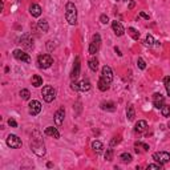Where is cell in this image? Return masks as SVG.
<instances>
[{
    "instance_id": "cell-23",
    "label": "cell",
    "mask_w": 170,
    "mask_h": 170,
    "mask_svg": "<svg viewBox=\"0 0 170 170\" xmlns=\"http://www.w3.org/2000/svg\"><path fill=\"white\" fill-rule=\"evenodd\" d=\"M126 117H128V120H129V121L134 120L135 112H134V106H133V105H129V106L126 108Z\"/></svg>"
},
{
    "instance_id": "cell-3",
    "label": "cell",
    "mask_w": 170,
    "mask_h": 170,
    "mask_svg": "<svg viewBox=\"0 0 170 170\" xmlns=\"http://www.w3.org/2000/svg\"><path fill=\"white\" fill-rule=\"evenodd\" d=\"M41 96L44 98L45 102H52L56 97V91L53 89V86H50V85H45L43 91H41Z\"/></svg>"
},
{
    "instance_id": "cell-13",
    "label": "cell",
    "mask_w": 170,
    "mask_h": 170,
    "mask_svg": "<svg viewBox=\"0 0 170 170\" xmlns=\"http://www.w3.org/2000/svg\"><path fill=\"white\" fill-rule=\"evenodd\" d=\"M20 44H21L25 49H32V48H33V39L29 35H23V37L20 39Z\"/></svg>"
},
{
    "instance_id": "cell-37",
    "label": "cell",
    "mask_w": 170,
    "mask_h": 170,
    "mask_svg": "<svg viewBox=\"0 0 170 170\" xmlns=\"http://www.w3.org/2000/svg\"><path fill=\"white\" fill-rule=\"evenodd\" d=\"M55 41H52V40H49L47 43V48H48V50H49V52H52V50L55 49V47H56V44H53Z\"/></svg>"
},
{
    "instance_id": "cell-17",
    "label": "cell",
    "mask_w": 170,
    "mask_h": 170,
    "mask_svg": "<svg viewBox=\"0 0 170 170\" xmlns=\"http://www.w3.org/2000/svg\"><path fill=\"white\" fill-rule=\"evenodd\" d=\"M100 106L102 110H106V112H114L116 110V105L112 101H104V102H101Z\"/></svg>"
},
{
    "instance_id": "cell-42",
    "label": "cell",
    "mask_w": 170,
    "mask_h": 170,
    "mask_svg": "<svg viewBox=\"0 0 170 170\" xmlns=\"http://www.w3.org/2000/svg\"><path fill=\"white\" fill-rule=\"evenodd\" d=\"M140 16H141V17H144L145 20H149V15H148V13H145V12H140Z\"/></svg>"
},
{
    "instance_id": "cell-5",
    "label": "cell",
    "mask_w": 170,
    "mask_h": 170,
    "mask_svg": "<svg viewBox=\"0 0 170 170\" xmlns=\"http://www.w3.org/2000/svg\"><path fill=\"white\" fill-rule=\"evenodd\" d=\"M101 47V36L98 33L93 35V39H92L91 44H89V53L91 55H96L100 50Z\"/></svg>"
},
{
    "instance_id": "cell-39",
    "label": "cell",
    "mask_w": 170,
    "mask_h": 170,
    "mask_svg": "<svg viewBox=\"0 0 170 170\" xmlns=\"http://www.w3.org/2000/svg\"><path fill=\"white\" fill-rule=\"evenodd\" d=\"M100 21L102 23V24H108V23H109V19H108L106 15H101L100 16Z\"/></svg>"
},
{
    "instance_id": "cell-16",
    "label": "cell",
    "mask_w": 170,
    "mask_h": 170,
    "mask_svg": "<svg viewBox=\"0 0 170 170\" xmlns=\"http://www.w3.org/2000/svg\"><path fill=\"white\" fill-rule=\"evenodd\" d=\"M44 134L50 135V137H53V138H60V133H59V130H57L56 128H53V126H48V128H45Z\"/></svg>"
},
{
    "instance_id": "cell-10",
    "label": "cell",
    "mask_w": 170,
    "mask_h": 170,
    "mask_svg": "<svg viewBox=\"0 0 170 170\" xmlns=\"http://www.w3.org/2000/svg\"><path fill=\"white\" fill-rule=\"evenodd\" d=\"M28 106H29V114L31 116H37L41 112V104H40V101H37V100H32Z\"/></svg>"
},
{
    "instance_id": "cell-6",
    "label": "cell",
    "mask_w": 170,
    "mask_h": 170,
    "mask_svg": "<svg viewBox=\"0 0 170 170\" xmlns=\"http://www.w3.org/2000/svg\"><path fill=\"white\" fill-rule=\"evenodd\" d=\"M7 145L12 149H19V148H21L23 142L16 134H10L7 137Z\"/></svg>"
},
{
    "instance_id": "cell-20",
    "label": "cell",
    "mask_w": 170,
    "mask_h": 170,
    "mask_svg": "<svg viewBox=\"0 0 170 170\" xmlns=\"http://www.w3.org/2000/svg\"><path fill=\"white\" fill-rule=\"evenodd\" d=\"M79 88H80V92H88L92 88V85L89 82V80H82V81L79 82Z\"/></svg>"
},
{
    "instance_id": "cell-25",
    "label": "cell",
    "mask_w": 170,
    "mask_h": 170,
    "mask_svg": "<svg viewBox=\"0 0 170 170\" xmlns=\"http://www.w3.org/2000/svg\"><path fill=\"white\" fill-rule=\"evenodd\" d=\"M97 86H98V89H100L101 92H106L108 89H109V84H108L105 80H102L100 77V80H98V84H97Z\"/></svg>"
},
{
    "instance_id": "cell-41",
    "label": "cell",
    "mask_w": 170,
    "mask_h": 170,
    "mask_svg": "<svg viewBox=\"0 0 170 170\" xmlns=\"http://www.w3.org/2000/svg\"><path fill=\"white\" fill-rule=\"evenodd\" d=\"M8 125H10L11 128H16V126H17V122H16L13 118H10V120H8Z\"/></svg>"
},
{
    "instance_id": "cell-22",
    "label": "cell",
    "mask_w": 170,
    "mask_h": 170,
    "mask_svg": "<svg viewBox=\"0 0 170 170\" xmlns=\"http://www.w3.org/2000/svg\"><path fill=\"white\" fill-rule=\"evenodd\" d=\"M32 85L35 86V88H39V86H41L43 85V79H41V76L39 75H33L32 76Z\"/></svg>"
},
{
    "instance_id": "cell-32",
    "label": "cell",
    "mask_w": 170,
    "mask_h": 170,
    "mask_svg": "<svg viewBox=\"0 0 170 170\" xmlns=\"http://www.w3.org/2000/svg\"><path fill=\"white\" fill-rule=\"evenodd\" d=\"M105 160L106 161H112L113 160V149H106V153H105Z\"/></svg>"
},
{
    "instance_id": "cell-2",
    "label": "cell",
    "mask_w": 170,
    "mask_h": 170,
    "mask_svg": "<svg viewBox=\"0 0 170 170\" xmlns=\"http://www.w3.org/2000/svg\"><path fill=\"white\" fill-rule=\"evenodd\" d=\"M65 19L70 25H76L77 23V8L72 1H68L65 6Z\"/></svg>"
},
{
    "instance_id": "cell-44",
    "label": "cell",
    "mask_w": 170,
    "mask_h": 170,
    "mask_svg": "<svg viewBox=\"0 0 170 170\" xmlns=\"http://www.w3.org/2000/svg\"><path fill=\"white\" fill-rule=\"evenodd\" d=\"M114 50H116V53H117V55H118V56H122V53H121V50H120V49H118V48H117V47H116V48H114Z\"/></svg>"
},
{
    "instance_id": "cell-9",
    "label": "cell",
    "mask_w": 170,
    "mask_h": 170,
    "mask_svg": "<svg viewBox=\"0 0 170 170\" xmlns=\"http://www.w3.org/2000/svg\"><path fill=\"white\" fill-rule=\"evenodd\" d=\"M13 57L17 59L19 61H23V63H31V57H29V55L25 53L24 50H21V49L13 50Z\"/></svg>"
},
{
    "instance_id": "cell-43",
    "label": "cell",
    "mask_w": 170,
    "mask_h": 170,
    "mask_svg": "<svg viewBox=\"0 0 170 170\" xmlns=\"http://www.w3.org/2000/svg\"><path fill=\"white\" fill-rule=\"evenodd\" d=\"M134 6H135V3H134V1H133V0H130L129 7H128V8H129V10H133V8H134Z\"/></svg>"
},
{
    "instance_id": "cell-19",
    "label": "cell",
    "mask_w": 170,
    "mask_h": 170,
    "mask_svg": "<svg viewBox=\"0 0 170 170\" xmlns=\"http://www.w3.org/2000/svg\"><path fill=\"white\" fill-rule=\"evenodd\" d=\"M148 129V122L146 121H144V120H140L138 122L135 124V128H134V130L137 133H142V132H145V130Z\"/></svg>"
},
{
    "instance_id": "cell-15",
    "label": "cell",
    "mask_w": 170,
    "mask_h": 170,
    "mask_svg": "<svg viewBox=\"0 0 170 170\" xmlns=\"http://www.w3.org/2000/svg\"><path fill=\"white\" fill-rule=\"evenodd\" d=\"M112 28H113L114 33H116L117 36H122L124 33H125V29H124L122 24H121L120 21H117V20L112 21Z\"/></svg>"
},
{
    "instance_id": "cell-4",
    "label": "cell",
    "mask_w": 170,
    "mask_h": 170,
    "mask_svg": "<svg viewBox=\"0 0 170 170\" xmlns=\"http://www.w3.org/2000/svg\"><path fill=\"white\" fill-rule=\"evenodd\" d=\"M53 64V59L50 55H40L37 57V65L41 69H48Z\"/></svg>"
},
{
    "instance_id": "cell-18",
    "label": "cell",
    "mask_w": 170,
    "mask_h": 170,
    "mask_svg": "<svg viewBox=\"0 0 170 170\" xmlns=\"http://www.w3.org/2000/svg\"><path fill=\"white\" fill-rule=\"evenodd\" d=\"M41 7L39 6V4H32L31 7H29V13H31L33 17H39V16L41 15Z\"/></svg>"
},
{
    "instance_id": "cell-46",
    "label": "cell",
    "mask_w": 170,
    "mask_h": 170,
    "mask_svg": "<svg viewBox=\"0 0 170 170\" xmlns=\"http://www.w3.org/2000/svg\"><path fill=\"white\" fill-rule=\"evenodd\" d=\"M167 126H169V129H170V121H169V124H167Z\"/></svg>"
},
{
    "instance_id": "cell-8",
    "label": "cell",
    "mask_w": 170,
    "mask_h": 170,
    "mask_svg": "<svg viewBox=\"0 0 170 170\" xmlns=\"http://www.w3.org/2000/svg\"><path fill=\"white\" fill-rule=\"evenodd\" d=\"M101 79L105 80L108 84H110V82L113 81V72L110 69V66H108V65L102 66V69H101Z\"/></svg>"
},
{
    "instance_id": "cell-24",
    "label": "cell",
    "mask_w": 170,
    "mask_h": 170,
    "mask_svg": "<svg viewBox=\"0 0 170 170\" xmlns=\"http://www.w3.org/2000/svg\"><path fill=\"white\" fill-rule=\"evenodd\" d=\"M88 65H89V68H91V70L96 72V70L98 69V60L96 59V57H92V59H89Z\"/></svg>"
},
{
    "instance_id": "cell-27",
    "label": "cell",
    "mask_w": 170,
    "mask_h": 170,
    "mask_svg": "<svg viewBox=\"0 0 170 170\" xmlns=\"http://www.w3.org/2000/svg\"><path fill=\"white\" fill-rule=\"evenodd\" d=\"M128 33H129L130 36H132V39H134V40H138L140 39V32L137 31V29H134V28H128Z\"/></svg>"
},
{
    "instance_id": "cell-7",
    "label": "cell",
    "mask_w": 170,
    "mask_h": 170,
    "mask_svg": "<svg viewBox=\"0 0 170 170\" xmlns=\"http://www.w3.org/2000/svg\"><path fill=\"white\" fill-rule=\"evenodd\" d=\"M153 160L157 161L158 164L165 165L170 161V153H167V151H157V153L153 154Z\"/></svg>"
},
{
    "instance_id": "cell-31",
    "label": "cell",
    "mask_w": 170,
    "mask_h": 170,
    "mask_svg": "<svg viewBox=\"0 0 170 170\" xmlns=\"http://www.w3.org/2000/svg\"><path fill=\"white\" fill-rule=\"evenodd\" d=\"M161 112L164 117H170V105H164L161 108Z\"/></svg>"
},
{
    "instance_id": "cell-48",
    "label": "cell",
    "mask_w": 170,
    "mask_h": 170,
    "mask_svg": "<svg viewBox=\"0 0 170 170\" xmlns=\"http://www.w3.org/2000/svg\"><path fill=\"white\" fill-rule=\"evenodd\" d=\"M117 1H120V0H117Z\"/></svg>"
},
{
    "instance_id": "cell-47",
    "label": "cell",
    "mask_w": 170,
    "mask_h": 170,
    "mask_svg": "<svg viewBox=\"0 0 170 170\" xmlns=\"http://www.w3.org/2000/svg\"><path fill=\"white\" fill-rule=\"evenodd\" d=\"M122 1H128V0H122Z\"/></svg>"
},
{
    "instance_id": "cell-40",
    "label": "cell",
    "mask_w": 170,
    "mask_h": 170,
    "mask_svg": "<svg viewBox=\"0 0 170 170\" xmlns=\"http://www.w3.org/2000/svg\"><path fill=\"white\" fill-rule=\"evenodd\" d=\"M70 88H72V91L80 92V88H79V84H77V82H72V84H70Z\"/></svg>"
},
{
    "instance_id": "cell-38",
    "label": "cell",
    "mask_w": 170,
    "mask_h": 170,
    "mask_svg": "<svg viewBox=\"0 0 170 170\" xmlns=\"http://www.w3.org/2000/svg\"><path fill=\"white\" fill-rule=\"evenodd\" d=\"M148 169H162V164H150L148 165Z\"/></svg>"
},
{
    "instance_id": "cell-45",
    "label": "cell",
    "mask_w": 170,
    "mask_h": 170,
    "mask_svg": "<svg viewBox=\"0 0 170 170\" xmlns=\"http://www.w3.org/2000/svg\"><path fill=\"white\" fill-rule=\"evenodd\" d=\"M47 166H48V167H52V166H53V164H52V162H48Z\"/></svg>"
},
{
    "instance_id": "cell-12",
    "label": "cell",
    "mask_w": 170,
    "mask_h": 170,
    "mask_svg": "<svg viewBox=\"0 0 170 170\" xmlns=\"http://www.w3.org/2000/svg\"><path fill=\"white\" fill-rule=\"evenodd\" d=\"M153 105L157 109H161L165 105V97L161 93H154L153 95Z\"/></svg>"
},
{
    "instance_id": "cell-30",
    "label": "cell",
    "mask_w": 170,
    "mask_h": 170,
    "mask_svg": "<svg viewBox=\"0 0 170 170\" xmlns=\"http://www.w3.org/2000/svg\"><path fill=\"white\" fill-rule=\"evenodd\" d=\"M164 84H165V89H166L167 96H170V76H166L164 79Z\"/></svg>"
},
{
    "instance_id": "cell-21",
    "label": "cell",
    "mask_w": 170,
    "mask_h": 170,
    "mask_svg": "<svg viewBox=\"0 0 170 170\" xmlns=\"http://www.w3.org/2000/svg\"><path fill=\"white\" fill-rule=\"evenodd\" d=\"M92 149H93L97 154H101L102 150H104V145H102L100 141H93L92 142Z\"/></svg>"
},
{
    "instance_id": "cell-28",
    "label": "cell",
    "mask_w": 170,
    "mask_h": 170,
    "mask_svg": "<svg viewBox=\"0 0 170 170\" xmlns=\"http://www.w3.org/2000/svg\"><path fill=\"white\" fill-rule=\"evenodd\" d=\"M120 160L122 161V162H125V164H129V162H132V154H129V153H122V154L120 155Z\"/></svg>"
},
{
    "instance_id": "cell-26",
    "label": "cell",
    "mask_w": 170,
    "mask_h": 170,
    "mask_svg": "<svg viewBox=\"0 0 170 170\" xmlns=\"http://www.w3.org/2000/svg\"><path fill=\"white\" fill-rule=\"evenodd\" d=\"M37 27H39V29H40V31H43V32H48V29H49V25H48L47 20H44V19L39 20Z\"/></svg>"
},
{
    "instance_id": "cell-11",
    "label": "cell",
    "mask_w": 170,
    "mask_h": 170,
    "mask_svg": "<svg viewBox=\"0 0 170 170\" xmlns=\"http://www.w3.org/2000/svg\"><path fill=\"white\" fill-rule=\"evenodd\" d=\"M80 69H81V64H80V57H76L75 63H73V68H72V73H70V79L75 81L77 80V77L80 76Z\"/></svg>"
},
{
    "instance_id": "cell-35",
    "label": "cell",
    "mask_w": 170,
    "mask_h": 170,
    "mask_svg": "<svg viewBox=\"0 0 170 170\" xmlns=\"http://www.w3.org/2000/svg\"><path fill=\"white\" fill-rule=\"evenodd\" d=\"M137 65H138L140 69H145V68H146V63L144 61V59H142V57H138V60H137Z\"/></svg>"
},
{
    "instance_id": "cell-33",
    "label": "cell",
    "mask_w": 170,
    "mask_h": 170,
    "mask_svg": "<svg viewBox=\"0 0 170 170\" xmlns=\"http://www.w3.org/2000/svg\"><path fill=\"white\" fill-rule=\"evenodd\" d=\"M155 41H154V37H153V36L151 35H148L146 36V39H145V44L146 45H149V47H151V45L154 44Z\"/></svg>"
},
{
    "instance_id": "cell-36",
    "label": "cell",
    "mask_w": 170,
    "mask_h": 170,
    "mask_svg": "<svg viewBox=\"0 0 170 170\" xmlns=\"http://www.w3.org/2000/svg\"><path fill=\"white\" fill-rule=\"evenodd\" d=\"M135 148H141L144 149V151H148L149 150V145H146V144H144V142H135Z\"/></svg>"
},
{
    "instance_id": "cell-1",
    "label": "cell",
    "mask_w": 170,
    "mask_h": 170,
    "mask_svg": "<svg viewBox=\"0 0 170 170\" xmlns=\"http://www.w3.org/2000/svg\"><path fill=\"white\" fill-rule=\"evenodd\" d=\"M29 148L39 157H43L45 154V144L43 141V135H41V133L39 130H33V133H32Z\"/></svg>"
},
{
    "instance_id": "cell-29",
    "label": "cell",
    "mask_w": 170,
    "mask_h": 170,
    "mask_svg": "<svg viewBox=\"0 0 170 170\" xmlns=\"http://www.w3.org/2000/svg\"><path fill=\"white\" fill-rule=\"evenodd\" d=\"M20 97H21L23 100H29L31 93H29L28 89H21V91H20Z\"/></svg>"
},
{
    "instance_id": "cell-34",
    "label": "cell",
    "mask_w": 170,
    "mask_h": 170,
    "mask_svg": "<svg viewBox=\"0 0 170 170\" xmlns=\"http://www.w3.org/2000/svg\"><path fill=\"white\" fill-rule=\"evenodd\" d=\"M120 142H121V137H120V135H117V137H113V140L110 141V148H113V146L118 145Z\"/></svg>"
},
{
    "instance_id": "cell-14",
    "label": "cell",
    "mask_w": 170,
    "mask_h": 170,
    "mask_svg": "<svg viewBox=\"0 0 170 170\" xmlns=\"http://www.w3.org/2000/svg\"><path fill=\"white\" fill-rule=\"evenodd\" d=\"M64 116H65V110H64V108H60V109L55 113V124H56V126H61V125H63Z\"/></svg>"
}]
</instances>
